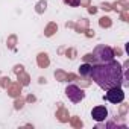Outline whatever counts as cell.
<instances>
[{"label": "cell", "instance_id": "3", "mask_svg": "<svg viewBox=\"0 0 129 129\" xmlns=\"http://www.w3.org/2000/svg\"><path fill=\"white\" fill-rule=\"evenodd\" d=\"M66 96L73 102V103H79L85 99V91L82 88H79L78 85L75 84H70L66 87Z\"/></svg>", "mask_w": 129, "mask_h": 129}, {"label": "cell", "instance_id": "6", "mask_svg": "<svg viewBox=\"0 0 129 129\" xmlns=\"http://www.w3.org/2000/svg\"><path fill=\"white\" fill-rule=\"evenodd\" d=\"M91 66H93V64H88V62L82 64V66L79 67V73H81V76L88 78V76L91 75Z\"/></svg>", "mask_w": 129, "mask_h": 129}, {"label": "cell", "instance_id": "7", "mask_svg": "<svg viewBox=\"0 0 129 129\" xmlns=\"http://www.w3.org/2000/svg\"><path fill=\"white\" fill-rule=\"evenodd\" d=\"M66 3H69V5H72V6H79V3H81V0H64Z\"/></svg>", "mask_w": 129, "mask_h": 129}, {"label": "cell", "instance_id": "4", "mask_svg": "<svg viewBox=\"0 0 129 129\" xmlns=\"http://www.w3.org/2000/svg\"><path fill=\"white\" fill-rule=\"evenodd\" d=\"M105 99L112 103V105H117V103H121L124 100V91L121 87H114V88H109L106 90V94H105Z\"/></svg>", "mask_w": 129, "mask_h": 129}, {"label": "cell", "instance_id": "5", "mask_svg": "<svg viewBox=\"0 0 129 129\" xmlns=\"http://www.w3.org/2000/svg\"><path fill=\"white\" fill-rule=\"evenodd\" d=\"M91 117H93V120H96L97 123L105 121L106 117H108V109H106L105 106H94L93 111H91Z\"/></svg>", "mask_w": 129, "mask_h": 129}, {"label": "cell", "instance_id": "1", "mask_svg": "<svg viewBox=\"0 0 129 129\" xmlns=\"http://www.w3.org/2000/svg\"><path fill=\"white\" fill-rule=\"evenodd\" d=\"M90 78H93V81L105 91L114 87H121L124 82L123 67L115 59L103 64H93Z\"/></svg>", "mask_w": 129, "mask_h": 129}, {"label": "cell", "instance_id": "2", "mask_svg": "<svg viewBox=\"0 0 129 129\" xmlns=\"http://www.w3.org/2000/svg\"><path fill=\"white\" fill-rule=\"evenodd\" d=\"M93 56H94V64H103V62L112 61L115 55H114V50H112L109 46L100 44V46H96V47H94Z\"/></svg>", "mask_w": 129, "mask_h": 129}]
</instances>
